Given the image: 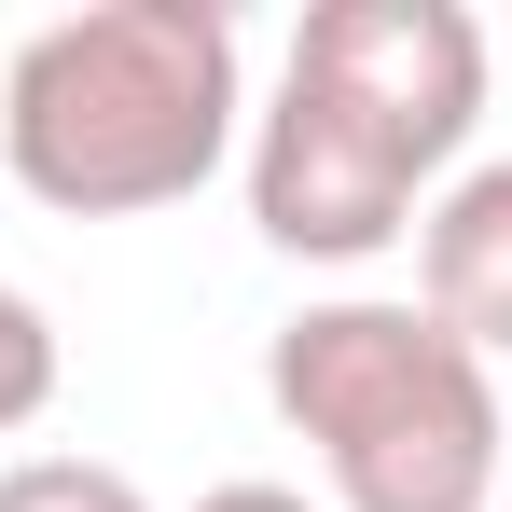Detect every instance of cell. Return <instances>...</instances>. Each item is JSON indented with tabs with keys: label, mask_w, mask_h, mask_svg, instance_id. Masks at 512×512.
Segmentation results:
<instances>
[{
	"label": "cell",
	"mask_w": 512,
	"mask_h": 512,
	"mask_svg": "<svg viewBox=\"0 0 512 512\" xmlns=\"http://www.w3.org/2000/svg\"><path fill=\"white\" fill-rule=\"evenodd\" d=\"M485 125V28L457 0H319L250 111V222L291 263H374Z\"/></svg>",
	"instance_id": "1"
},
{
	"label": "cell",
	"mask_w": 512,
	"mask_h": 512,
	"mask_svg": "<svg viewBox=\"0 0 512 512\" xmlns=\"http://www.w3.org/2000/svg\"><path fill=\"white\" fill-rule=\"evenodd\" d=\"M236 125H250V70L222 0H84L28 28L0 70V167L56 222H139L208 194Z\"/></svg>",
	"instance_id": "2"
},
{
	"label": "cell",
	"mask_w": 512,
	"mask_h": 512,
	"mask_svg": "<svg viewBox=\"0 0 512 512\" xmlns=\"http://www.w3.org/2000/svg\"><path fill=\"white\" fill-rule=\"evenodd\" d=\"M263 402L291 416V443H319L346 512H499L512 499L499 360H471L429 305L333 291V305L277 319Z\"/></svg>",
	"instance_id": "3"
},
{
	"label": "cell",
	"mask_w": 512,
	"mask_h": 512,
	"mask_svg": "<svg viewBox=\"0 0 512 512\" xmlns=\"http://www.w3.org/2000/svg\"><path fill=\"white\" fill-rule=\"evenodd\" d=\"M416 305L471 346V360L512 346V153L499 167H457L416 208Z\"/></svg>",
	"instance_id": "4"
},
{
	"label": "cell",
	"mask_w": 512,
	"mask_h": 512,
	"mask_svg": "<svg viewBox=\"0 0 512 512\" xmlns=\"http://www.w3.org/2000/svg\"><path fill=\"white\" fill-rule=\"evenodd\" d=\"M0 512H153L111 457H14L0 471Z\"/></svg>",
	"instance_id": "5"
},
{
	"label": "cell",
	"mask_w": 512,
	"mask_h": 512,
	"mask_svg": "<svg viewBox=\"0 0 512 512\" xmlns=\"http://www.w3.org/2000/svg\"><path fill=\"white\" fill-rule=\"evenodd\" d=\"M42 402H56V319H42V305L0 277V443L42 416Z\"/></svg>",
	"instance_id": "6"
},
{
	"label": "cell",
	"mask_w": 512,
	"mask_h": 512,
	"mask_svg": "<svg viewBox=\"0 0 512 512\" xmlns=\"http://www.w3.org/2000/svg\"><path fill=\"white\" fill-rule=\"evenodd\" d=\"M194 512H319V499H305V485H208Z\"/></svg>",
	"instance_id": "7"
}]
</instances>
